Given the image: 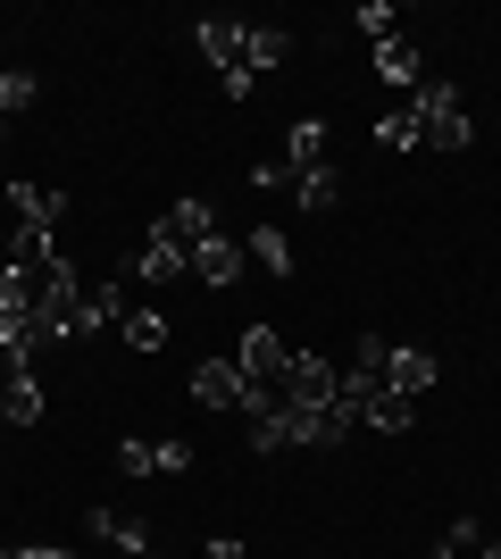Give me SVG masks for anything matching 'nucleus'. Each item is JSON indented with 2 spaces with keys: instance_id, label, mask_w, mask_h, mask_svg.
<instances>
[{
  "instance_id": "f257e3e1",
  "label": "nucleus",
  "mask_w": 501,
  "mask_h": 559,
  "mask_svg": "<svg viewBox=\"0 0 501 559\" xmlns=\"http://www.w3.org/2000/svg\"><path fill=\"white\" fill-rule=\"evenodd\" d=\"M409 109H418V126H427L434 151H468V142H477V117L460 109V93H452V84H434V75L409 93Z\"/></svg>"
},
{
  "instance_id": "f03ea898",
  "label": "nucleus",
  "mask_w": 501,
  "mask_h": 559,
  "mask_svg": "<svg viewBox=\"0 0 501 559\" xmlns=\"http://www.w3.org/2000/svg\"><path fill=\"white\" fill-rule=\"evenodd\" d=\"M334 384H343V368H334V359H318V350H293L276 393H285L293 418H310V409H326V401H334Z\"/></svg>"
},
{
  "instance_id": "7ed1b4c3",
  "label": "nucleus",
  "mask_w": 501,
  "mask_h": 559,
  "mask_svg": "<svg viewBox=\"0 0 501 559\" xmlns=\"http://www.w3.org/2000/svg\"><path fill=\"white\" fill-rule=\"evenodd\" d=\"M285 359H293V343L276 326H242V343H235V368H242V384H285Z\"/></svg>"
},
{
  "instance_id": "20e7f679",
  "label": "nucleus",
  "mask_w": 501,
  "mask_h": 559,
  "mask_svg": "<svg viewBox=\"0 0 501 559\" xmlns=\"http://www.w3.org/2000/svg\"><path fill=\"white\" fill-rule=\"evenodd\" d=\"M100 326H126V293L118 284H84V301L59 318V343H84V334H100Z\"/></svg>"
},
{
  "instance_id": "39448f33",
  "label": "nucleus",
  "mask_w": 501,
  "mask_h": 559,
  "mask_svg": "<svg viewBox=\"0 0 501 559\" xmlns=\"http://www.w3.org/2000/svg\"><path fill=\"white\" fill-rule=\"evenodd\" d=\"M434 350H418V343H393L384 350V393H409V401H427L434 393Z\"/></svg>"
},
{
  "instance_id": "423d86ee",
  "label": "nucleus",
  "mask_w": 501,
  "mask_h": 559,
  "mask_svg": "<svg viewBox=\"0 0 501 559\" xmlns=\"http://www.w3.org/2000/svg\"><path fill=\"white\" fill-rule=\"evenodd\" d=\"M184 267H192V251H184L167 226H151V234H143V251H134V284H176Z\"/></svg>"
},
{
  "instance_id": "0eeeda50",
  "label": "nucleus",
  "mask_w": 501,
  "mask_h": 559,
  "mask_svg": "<svg viewBox=\"0 0 501 559\" xmlns=\"http://www.w3.org/2000/svg\"><path fill=\"white\" fill-rule=\"evenodd\" d=\"M377 84H393V93H418V84H427V50L409 43V34L377 43Z\"/></svg>"
},
{
  "instance_id": "6e6552de",
  "label": "nucleus",
  "mask_w": 501,
  "mask_h": 559,
  "mask_svg": "<svg viewBox=\"0 0 501 559\" xmlns=\"http://www.w3.org/2000/svg\"><path fill=\"white\" fill-rule=\"evenodd\" d=\"M9 217L34 226V234H50L59 217H68V192H59V185H9Z\"/></svg>"
},
{
  "instance_id": "1a4fd4ad",
  "label": "nucleus",
  "mask_w": 501,
  "mask_h": 559,
  "mask_svg": "<svg viewBox=\"0 0 501 559\" xmlns=\"http://www.w3.org/2000/svg\"><path fill=\"white\" fill-rule=\"evenodd\" d=\"M192 401L201 409H242V368L235 359H201L192 368Z\"/></svg>"
},
{
  "instance_id": "9d476101",
  "label": "nucleus",
  "mask_w": 501,
  "mask_h": 559,
  "mask_svg": "<svg viewBox=\"0 0 501 559\" xmlns=\"http://www.w3.org/2000/svg\"><path fill=\"white\" fill-rule=\"evenodd\" d=\"M351 426H359L351 409H343V401H326V409H310V418H293V443H301V451H334Z\"/></svg>"
},
{
  "instance_id": "9b49d317",
  "label": "nucleus",
  "mask_w": 501,
  "mask_h": 559,
  "mask_svg": "<svg viewBox=\"0 0 501 559\" xmlns=\"http://www.w3.org/2000/svg\"><path fill=\"white\" fill-rule=\"evenodd\" d=\"M192 276H201V284H235V276H242V242H235V234L192 242Z\"/></svg>"
},
{
  "instance_id": "f8f14e48",
  "label": "nucleus",
  "mask_w": 501,
  "mask_h": 559,
  "mask_svg": "<svg viewBox=\"0 0 501 559\" xmlns=\"http://www.w3.org/2000/svg\"><path fill=\"white\" fill-rule=\"evenodd\" d=\"M285 167H293V176L326 167V117H293V126H285Z\"/></svg>"
},
{
  "instance_id": "ddd939ff",
  "label": "nucleus",
  "mask_w": 501,
  "mask_h": 559,
  "mask_svg": "<svg viewBox=\"0 0 501 559\" xmlns=\"http://www.w3.org/2000/svg\"><path fill=\"white\" fill-rule=\"evenodd\" d=\"M192 43H201V59H210L217 75L242 68V25H235V17H201V34H192Z\"/></svg>"
},
{
  "instance_id": "4468645a",
  "label": "nucleus",
  "mask_w": 501,
  "mask_h": 559,
  "mask_svg": "<svg viewBox=\"0 0 501 559\" xmlns=\"http://www.w3.org/2000/svg\"><path fill=\"white\" fill-rule=\"evenodd\" d=\"M159 226L176 234L184 251H192V242H210V234H217V210H210V192H184V201H176V210H167Z\"/></svg>"
},
{
  "instance_id": "2eb2a0df",
  "label": "nucleus",
  "mask_w": 501,
  "mask_h": 559,
  "mask_svg": "<svg viewBox=\"0 0 501 559\" xmlns=\"http://www.w3.org/2000/svg\"><path fill=\"white\" fill-rule=\"evenodd\" d=\"M285 59H293V34H285V25H242V68H251V75L285 68Z\"/></svg>"
},
{
  "instance_id": "dca6fc26",
  "label": "nucleus",
  "mask_w": 501,
  "mask_h": 559,
  "mask_svg": "<svg viewBox=\"0 0 501 559\" xmlns=\"http://www.w3.org/2000/svg\"><path fill=\"white\" fill-rule=\"evenodd\" d=\"M84 526H93V543H118V551H134V559L151 551V526H143V518H126V510H93Z\"/></svg>"
},
{
  "instance_id": "f3484780",
  "label": "nucleus",
  "mask_w": 501,
  "mask_h": 559,
  "mask_svg": "<svg viewBox=\"0 0 501 559\" xmlns=\"http://www.w3.org/2000/svg\"><path fill=\"white\" fill-rule=\"evenodd\" d=\"M359 426H377V435H409V426H418V401H409V393H377L368 409H359Z\"/></svg>"
},
{
  "instance_id": "a211bd4d",
  "label": "nucleus",
  "mask_w": 501,
  "mask_h": 559,
  "mask_svg": "<svg viewBox=\"0 0 501 559\" xmlns=\"http://www.w3.org/2000/svg\"><path fill=\"white\" fill-rule=\"evenodd\" d=\"M0 409H9V426H34V418H43V384H34V368H17L9 384H0Z\"/></svg>"
},
{
  "instance_id": "6ab92c4d",
  "label": "nucleus",
  "mask_w": 501,
  "mask_h": 559,
  "mask_svg": "<svg viewBox=\"0 0 501 559\" xmlns=\"http://www.w3.org/2000/svg\"><path fill=\"white\" fill-rule=\"evenodd\" d=\"M334 201H343V176H334V167H310V176H293V210H334Z\"/></svg>"
},
{
  "instance_id": "aec40b11",
  "label": "nucleus",
  "mask_w": 501,
  "mask_h": 559,
  "mask_svg": "<svg viewBox=\"0 0 501 559\" xmlns=\"http://www.w3.org/2000/svg\"><path fill=\"white\" fill-rule=\"evenodd\" d=\"M418 142H427L418 109H384V117H377V151H418Z\"/></svg>"
},
{
  "instance_id": "412c9836",
  "label": "nucleus",
  "mask_w": 501,
  "mask_h": 559,
  "mask_svg": "<svg viewBox=\"0 0 501 559\" xmlns=\"http://www.w3.org/2000/svg\"><path fill=\"white\" fill-rule=\"evenodd\" d=\"M251 259H260L267 276H293V234L285 226H251Z\"/></svg>"
},
{
  "instance_id": "4be33fe9",
  "label": "nucleus",
  "mask_w": 501,
  "mask_h": 559,
  "mask_svg": "<svg viewBox=\"0 0 501 559\" xmlns=\"http://www.w3.org/2000/svg\"><path fill=\"white\" fill-rule=\"evenodd\" d=\"M251 451H260V460H267V451H293V409H285V401L251 418Z\"/></svg>"
},
{
  "instance_id": "5701e85b",
  "label": "nucleus",
  "mask_w": 501,
  "mask_h": 559,
  "mask_svg": "<svg viewBox=\"0 0 501 559\" xmlns=\"http://www.w3.org/2000/svg\"><path fill=\"white\" fill-rule=\"evenodd\" d=\"M126 350H159L167 343V309H126Z\"/></svg>"
},
{
  "instance_id": "b1692460",
  "label": "nucleus",
  "mask_w": 501,
  "mask_h": 559,
  "mask_svg": "<svg viewBox=\"0 0 501 559\" xmlns=\"http://www.w3.org/2000/svg\"><path fill=\"white\" fill-rule=\"evenodd\" d=\"M359 34H368V43H393V34H402V9H393V0H359Z\"/></svg>"
},
{
  "instance_id": "393cba45",
  "label": "nucleus",
  "mask_w": 501,
  "mask_h": 559,
  "mask_svg": "<svg viewBox=\"0 0 501 559\" xmlns=\"http://www.w3.org/2000/svg\"><path fill=\"white\" fill-rule=\"evenodd\" d=\"M118 476H159V443L126 435V443H118Z\"/></svg>"
},
{
  "instance_id": "a878e982",
  "label": "nucleus",
  "mask_w": 501,
  "mask_h": 559,
  "mask_svg": "<svg viewBox=\"0 0 501 559\" xmlns=\"http://www.w3.org/2000/svg\"><path fill=\"white\" fill-rule=\"evenodd\" d=\"M17 109H34V75H25V68H0V117H17Z\"/></svg>"
},
{
  "instance_id": "bb28decb",
  "label": "nucleus",
  "mask_w": 501,
  "mask_h": 559,
  "mask_svg": "<svg viewBox=\"0 0 501 559\" xmlns=\"http://www.w3.org/2000/svg\"><path fill=\"white\" fill-rule=\"evenodd\" d=\"M460 551H485V526H477V518H452V535H443V559H460Z\"/></svg>"
},
{
  "instance_id": "cd10ccee",
  "label": "nucleus",
  "mask_w": 501,
  "mask_h": 559,
  "mask_svg": "<svg viewBox=\"0 0 501 559\" xmlns=\"http://www.w3.org/2000/svg\"><path fill=\"white\" fill-rule=\"evenodd\" d=\"M251 185L260 192H293V167L285 159H251Z\"/></svg>"
},
{
  "instance_id": "c85d7f7f",
  "label": "nucleus",
  "mask_w": 501,
  "mask_h": 559,
  "mask_svg": "<svg viewBox=\"0 0 501 559\" xmlns=\"http://www.w3.org/2000/svg\"><path fill=\"white\" fill-rule=\"evenodd\" d=\"M192 467V443H159V476H184Z\"/></svg>"
},
{
  "instance_id": "c756f323",
  "label": "nucleus",
  "mask_w": 501,
  "mask_h": 559,
  "mask_svg": "<svg viewBox=\"0 0 501 559\" xmlns=\"http://www.w3.org/2000/svg\"><path fill=\"white\" fill-rule=\"evenodd\" d=\"M0 559H68V551H59V543H9Z\"/></svg>"
},
{
  "instance_id": "7c9ffc66",
  "label": "nucleus",
  "mask_w": 501,
  "mask_h": 559,
  "mask_svg": "<svg viewBox=\"0 0 501 559\" xmlns=\"http://www.w3.org/2000/svg\"><path fill=\"white\" fill-rule=\"evenodd\" d=\"M201 559H251V551H242L235 535H217V543H210V551H201Z\"/></svg>"
},
{
  "instance_id": "2f4dec72",
  "label": "nucleus",
  "mask_w": 501,
  "mask_h": 559,
  "mask_svg": "<svg viewBox=\"0 0 501 559\" xmlns=\"http://www.w3.org/2000/svg\"><path fill=\"white\" fill-rule=\"evenodd\" d=\"M477 559H501V543H493V535H485V551H477Z\"/></svg>"
},
{
  "instance_id": "473e14b6",
  "label": "nucleus",
  "mask_w": 501,
  "mask_h": 559,
  "mask_svg": "<svg viewBox=\"0 0 501 559\" xmlns=\"http://www.w3.org/2000/svg\"><path fill=\"white\" fill-rule=\"evenodd\" d=\"M0 134H9V117H0Z\"/></svg>"
},
{
  "instance_id": "72a5a7b5",
  "label": "nucleus",
  "mask_w": 501,
  "mask_h": 559,
  "mask_svg": "<svg viewBox=\"0 0 501 559\" xmlns=\"http://www.w3.org/2000/svg\"><path fill=\"white\" fill-rule=\"evenodd\" d=\"M118 559H134V551H118Z\"/></svg>"
},
{
  "instance_id": "f704fd0d",
  "label": "nucleus",
  "mask_w": 501,
  "mask_h": 559,
  "mask_svg": "<svg viewBox=\"0 0 501 559\" xmlns=\"http://www.w3.org/2000/svg\"><path fill=\"white\" fill-rule=\"evenodd\" d=\"M143 559H159V551H143Z\"/></svg>"
}]
</instances>
